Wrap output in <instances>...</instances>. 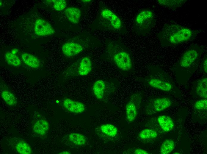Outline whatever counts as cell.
I'll list each match as a JSON object with an SVG mask.
<instances>
[{"label":"cell","mask_w":207,"mask_h":154,"mask_svg":"<svg viewBox=\"0 0 207 154\" xmlns=\"http://www.w3.org/2000/svg\"><path fill=\"white\" fill-rule=\"evenodd\" d=\"M148 83L152 87L163 91H169L172 88L170 83L158 78L150 79Z\"/></svg>","instance_id":"obj_15"},{"label":"cell","mask_w":207,"mask_h":154,"mask_svg":"<svg viewBox=\"0 0 207 154\" xmlns=\"http://www.w3.org/2000/svg\"><path fill=\"white\" fill-rule=\"evenodd\" d=\"M52 1L54 3V8L56 10H62L66 7L67 1L65 0H53Z\"/></svg>","instance_id":"obj_27"},{"label":"cell","mask_w":207,"mask_h":154,"mask_svg":"<svg viewBox=\"0 0 207 154\" xmlns=\"http://www.w3.org/2000/svg\"><path fill=\"white\" fill-rule=\"evenodd\" d=\"M197 94L203 99L207 98V78L205 77L198 82L196 88Z\"/></svg>","instance_id":"obj_19"},{"label":"cell","mask_w":207,"mask_h":154,"mask_svg":"<svg viewBox=\"0 0 207 154\" xmlns=\"http://www.w3.org/2000/svg\"><path fill=\"white\" fill-rule=\"evenodd\" d=\"M170 100L167 97L156 99L153 103V107L157 112H160L169 108L171 104Z\"/></svg>","instance_id":"obj_16"},{"label":"cell","mask_w":207,"mask_h":154,"mask_svg":"<svg viewBox=\"0 0 207 154\" xmlns=\"http://www.w3.org/2000/svg\"><path fill=\"white\" fill-rule=\"evenodd\" d=\"M92 62L90 59L85 56L80 58L70 66L68 70V75L72 77L85 76L91 71Z\"/></svg>","instance_id":"obj_6"},{"label":"cell","mask_w":207,"mask_h":154,"mask_svg":"<svg viewBox=\"0 0 207 154\" xmlns=\"http://www.w3.org/2000/svg\"><path fill=\"white\" fill-rule=\"evenodd\" d=\"M106 82L101 80H98L95 81L92 86V91L98 100L102 99L104 95Z\"/></svg>","instance_id":"obj_14"},{"label":"cell","mask_w":207,"mask_h":154,"mask_svg":"<svg viewBox=\"0 0 207 154\" xmlns=\"http://www.w3.org/2000/svg\"><path fill=\"white\" fill-rule=\"evenodd\" d=\"M18 50L17 49L14 48L12 50L11 53L13 54H16L18 52Z\"/></svg>","instance_id":"obj_31"},{"label":"cell","mask_w":207,"mask_h":154,"mask_svg":"<svg viewBox=\"0 0 207 154\" xmlns=\"http://www.w3.org/2000/svg\"><path fill=\"white\" fill-rule=\"evenodd\" d=\"M140 98L138 94H133L126 106V117L128 122H133L137 118Z\"/></svg>","instance_id":"obj_8"},{"label":"cell","mask_w":207,"mask_h":154,"mask_svg":"<svg viewBox=\"0 0 207 154\" xmlns=\"http://www.w3.org/2000/svg\"><path fill=\"white\" fill-rule=\"evenodd\" d=\"M100 15L101 18L107 23L111 30L118 34H123L126 32V28L123 22L112 10L103 7L101 9Z\"/></svg>","instance_id":"obj_5"},{"label":"cell","mask_w":207,"mask_h":154,"mask_svg":"<svg viewBox=\"0 0 207 154\" xmlns=\"http://www.w3.org/2000/svg\"><path fill=\"white\" fill-rule=\"evenodd\" d=\"M59 154H70V152L67 151H62Z\"/></svg>","instance_id":"obj_32"},{"label":"cell","mask_w":207,"mask_h":154,"mask_svg":"<svg viewBox=\"0 0 207 154\" xmlns=\"http://www.w3.org/2000/svg\"><path fill=\"white\" fill-rule=\"evenodd\" d=\"M21 58L24 62L30 67L37 68L40 66L39 59L35 56L27 52L22 54Z\"/></svg>","instance_id":"obj_18"},{"label":"cell","mask_w":207,"mask_h":154,"mask_svg":"<svg viewBox=\"0 0 207 154\" xmlns=\"http://www.w3.org/2000/svg\"><path fill=\"white\" fill-rule=\"evenodd\" d=\"M100 129L104 134L112 137H115L118 133L117 128L114 125L110 124H106L102 125Z\"/></svg>","instance_id":"obj_23"},{"label":"cell","mask_w":207,"mask_h":154,"mask_svg":"<svg viewBox=\"0 0 207 154\" xmlns=\"http://www.w3.org/2000/svg\"><path fill=\"white\" fill-rule=\"evenodd\" d=\"M10 147L16 153L21 154H30L32 153L29 145L22 138L14 137L8 141Z\"/></svg>","instance_id":"obj_9"},{"label":"cell","mask_w":207,"mask_h":154,"mask_svg":"<svg viewBox=\"0 0 207 154\" xmlns=\"http://www.w3.org/2000/svg\"><path fill=\"white\" fill-rule=\"evenodd\" d=\"M202 53L200 47L197 45L191 46L182 54L178 64V67L183 69H189L198 64Z\"/></svg>","instance_id":"obj_4"},{"label":"cell","mask_w":207,"mask_h":154,"mask_svg":"<svg viewBox=\"0 0 207 154\" xmlns=\"http://www.w3.org/2000/svg\"><path fill=\"white\" fill-rule=\"evenodd\" d=\"M110 50L112 58L115 65L124 71H128L132 67V62L129 52L119 43L113 44Z\"/></svg>","instance_id":"obj_3"},{"label":"cell","mask_w":207,"mask_h":154,"mask_svg":"<svg viewBox=\"0 0 207 154\" xmlns=\"http://www.w3.org/2000/svg\"><path fill=\"white\" fill-rule=\"evenodd\" d=\"M61 49L65 56L68 57H71L81 53L83 51L84 48L79 43L69 41L63 44Z\"/></svg>","instance_id":"obj_11"},{"label":"cell","mask_w":207,"mask_h":154,"mask_svg":"<svg viewBox=\"0 0 207 154\" xmlns=\"http://www.w3.org/2000/svg\"><path fill=\"white\" fill-rule=\"evenodd\" d=\"M82 1L84 3H88V2H90L91 1V0H82Z\"/></svg>","instance_id":"obj_33"},{"label":"cell","mask_w":207,"mask_h":154,"mask_svg":"<svg viewBox=\"0 0 207 154\" xmlns=\"http://www.w3.org/2000/svg\"><path fill=\"white\" fill-rule=\"evenodd\" d=\"M202 68L203 72L206 74L207 72V57L203 59L202 63Z\"/></svg>","instance_id":"obj_29"},{"label":"cell","mask_w":207,"mask_h":154,"mask_svg":"<svg viewBox=\"0 0 207 154\" xmlns=\"http://www.w3.org/2000/svg\"><path fill=\"white\" fill-rule=\"evenodd\" d=\"M68 138L70 142L77 145L82 146L86 142L85 137L81 134L71 133L68 135Z\"/></svg>","instance_id":"obj_22"},{"label":"cell","mask_w":207,"mask_h":154,"mask_svg":"<svg viewBox=\"0 0 207 154\" xmlns=\"http://www.w3.org/2000/svg\"><path fill=\"white\" fill-rule=\"evenodd\" d=\"M195 108L199 110H206L207 108V100L203 99L197 101L195 105Z\"/></svg>","instance_id":"obj_28"},{"label":"cell","mask_w":207,"mask_h":154,"mask_svg":"<svg viewBox=\"0 0 207 154\" xmlns=\"http://www.w3.org/2000/svg\"><path fill=\"white\" fill-rule=\"evenodd\" d=\"M175 147L174 141L171 139L165 140L161 145L160 149L161 154H168L171 152Z\"/></svg>","instance_id":"obj_24"},{"label":"cell","mask_w":207,"mask_h":154,"mask_svg":"<svg viewBox=\"0 0 207 154\" xmlns=\"http://www.w3.org/2000/svg\"><path fill=\"white\" fill-rule=\"evenodd\" d=\"M1 94L3 99L8 105L13 106L17 104V99L11 92L7 90H4L1 91Z\"/></svg>","instance_id":"obj_21"},{"label":"cell","mask_w":207,"mask_h":154,"mask_svg":"<svg viewBox=\"0 0 207 154\" xmlns=\"http://www.w3.org/2000/svg\"><path fill=\"white\" fill-rule=\"evenodd\" d=\"M5 59L9 64L17 67L21 64V61L19 57L15 54L11 52H7L5 54Z\"/></svg>","instance_id":"obj_25"},{"label":"cell","mask_w":207,"mask_h":154,"mask_svg":"<svg viewBox=\"0 0 207 154\" xmlns=\"http://www.w3.org/2000/svg\"><path fill=\"white\" fill-rule=\"evenodd\" d=\"M157 120L161 129L164 131H169L172 130L174 127V123L172 119L166 115L159 116Z\"/></svg>","instance_id":"obj_17"},{"label":"cell","mask_w":207,"mask_h":154,"mask_svg":"<svg viewBox=\"0 0 207 154\" xmlns=\"http://www.w3.org/2000/svg\"><path fill=\"white\" fill-rule=\"evenodd\" d=\"M155 20V14L152 11L143 9L139 12L134 19V30L139 35H145L151 30Z\"/></svg>","instance_id":"obj_2"},{"label":"cell","mask_w":207,"mask_h":154,"mask_svg":"<svg viewBox=\"0 0 207 154\" xmlns=\"http://www.w3.org/2000/svg\"><path fill=\"white\" fill-rule=\"evenodd\" d=\"M34 31L37 36H44L54 34L55 31L51 25L43 19H38L35 22Z\"/></svg>","instance_id":"obj_10"},{"label":"cell","mask_w":207,"mask_h":154,"mask_svg":"<svg viewBox=\"0 0 207 154\" xmlns=\"http://www.w3.org/2000/svg\"><path fill=\"white\" fill-rule=\"evenodd\" d=\"M159 4L165 7L175 9L181 7L187 1L184 0H158Z\"/></svg>","instance_id":"obj_20"},{"label":"cell","mask_w":207,"mask_h":154,"mask_svg":"<svg viewBox=\"0 0 207 154\" xmlns=\"http://www.w3.org/2000/svg\"><path fill=\"white\" fill-rule=\"evenodd\" d=\"M32 134L36 137H42L48 132L49 124L46 119L40 113L34 112L32 121Z\"/></svg>","instance_id":"obj_7"},{"label":"cell","mask_w":207,"mask_h":154,"mask_svg":"<svg viewBox=\"0 0 207 154\" xmlns=\"http://www.w3.org/2000/svg\"><path fill=\"white\" fill-rule=\"evenodd\" d=\"M63 104L65 108L72 113H80L85 109V105L83 103L70 99H65Z\"/></svg>","instance_id":"obj_12"},{"label":"cell","mask_w":207,"mask_h":154,"mask_svg":"<svg viewBox=\"0 0 207 154\" xmlns=\"http://www.w3.org/2000/svg\"><path fill=\"white\" fill-rule=\"evenodd\" d=\"M135 154H150L146 151L140 148L135 149L134 152Z\"/></svg>","instance_id":"obj_30"},{"label":"cell","mask_w":207,"mask_h":154,"mask_svg":"<svg viewBox=\"0 0 207 154\" xmlns=\"http://www.w3.org/2000/svg\"><path fill=\"white\" fill-rule=\"evenodd\" d=\"M197 32L179 24L170 23L164 25L158 36L163 46H175L193 39Z\"/></svg>","instance_id":"obj_1"},{"label":"cell","mask_w":207,"mask_h":154,"mask_svg":"<svg viewBox=\"0 0 207 154\" xmlns=\"http://www.w3.org/2000/svg\"><path fill=\"white\" fill-rule=\"evenodd\" d=\"M157 136V133L155 130L149 129L142 130L139 135V138L142 139L155 138Z\"/></svg>","instance_id":"obj_26"},{"label":"cell","mask_w":207,"mask_h":154,"mask_svg":"<svg viewBox=\"0 0 207 154\" xmlns=\"http://www.w3.org/2000/svg\"><path fill=\"white\" fill-rule=\"evenodd\" d=\"M65 14L71 23L76 24L79 23L81 16V12L79 9L74 7H68L65 9Z\"/></svg>","instance_id":"obj_13"}]
</instances>
